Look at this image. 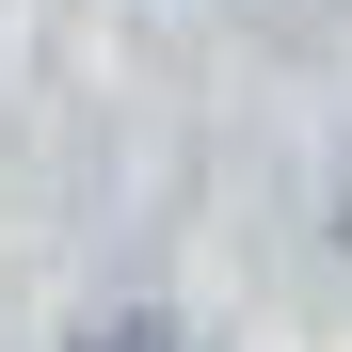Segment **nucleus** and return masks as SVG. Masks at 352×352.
Masks as SVG:
<instances>
[{
  "label": "nucleus",
  "instance_id": "obj_1",
  "mask_svg": "<svg viewBox=\"0 0 352 352\" xmlns=\"http://www.w3.org/2000/svg\"><path fill=\"white\" fill-rule=\"evenodd\" d=\"M65 352H176V320H96V336H65Z\"/></svg>",
  "mask_w": 352,
  "mask_h": 352
}]
</instances>
